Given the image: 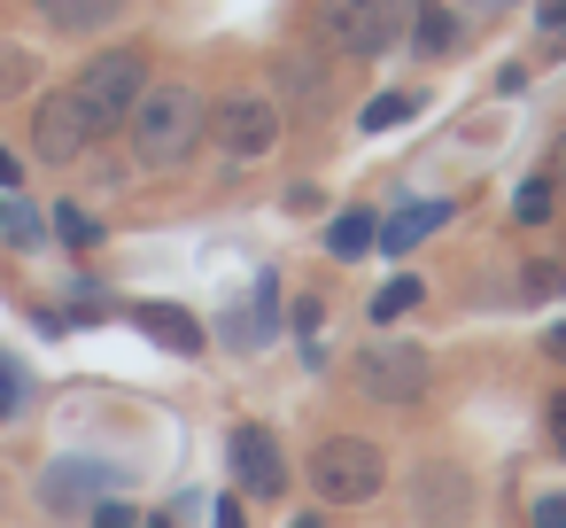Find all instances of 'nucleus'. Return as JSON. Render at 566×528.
<instances>
[{"instance_id": "f257e3e1", "label": "nucleus", "mask_w": 566, "mask_h": 528, "mask_svg": "<svg viewBox=\"0 0 566 528\" xmlns=\"http://www.w3.org/2000/svg\"><path fill=\"white\" fill-rule=\"evenodd\" d=\"M195 141H202V94L179 86V79H148L140 102H133V117H125L133 164L140 172H171V164L195 156Z\"/></svg>"}, {"instance_id": "f03ea898", "label": "nucleus", "mask_w": 566, "mask_h": 528, "mask_svg": "<svg viewBox=\"0 0 566 528\" xmlns=\"http://www.w3.org/2000/svg\"><path fill=\"white\" fill-rule=\"evenodd\" d=\"M140 86H148V63H140V48H102V55H94V63L71 79V94H78V110H86L94 141L125 133V117H133Z\"/></svg>"}, {"instance_id": "7ed1b4c3", "label": "nucleus", "mask_w": 566, "mask_h": 528, "mask_svg": "<svg viewBox=\"0 0 566 528\" xmlns=\"http://www.w3.org/2000/svg\"><path fill=\"white\" fill-rule=\"evenodd\" d=\"M380 482H388V451H380L373 435H326V443L311 451V489H318V505H365Z\"/></svg>"}, {"instance_id": "20e7f679", "label": "nucleus", "mask_w": 566, "mask_h": 528, "mask_svg": "<svg viewBox=\"0 0 566 528\" xmlns=\"http://www.w3.org/2000/svg\"><path fill=\"white\" fill-rule=\"evenodd\" d=\"M318 32L342 55H388L411 32V0H318Z\"/></svg>"}, {"instance_id": "39448f33", "label": "nucleus", "mask_w": 566, "mask_h": 528, "mask_svg": "<svg viewBox=\"0 0 566 528\" xmlns=\"http://www.w3.org/2000/svg\"><path fill=\"white\" fill-rule=\"evenodd\" d=\"M357 389L373 404H419L434 389V358L419 342H373V350H357Z\"/></svg>"}, {"instance_id": "423d86ee", "label": "nucleus", "mask_w": 566, "mask_h": 528, "mask_svg": "<svg viewBox=\"0 0 566 528\" xmlns=\"http://www.w3.org/2000/svg\"><path fill=\"white\" fill-rule=\"evenodd\" d=\"M210 133L233 164H264L280 148V110H272V94H226L210 110Z\"/></svg>"}, {"instance_id": "0eeeda50", "label": "nucleus", "mask_w": 566, "mask_h": 528, "mask_svg": "<svg viewBox=\"0 0 566 528\" xmlns=\"http://www.w3.org/2000/svg\"><path fill=\"white\" fill-rule=\"evenodd\" d=\"M32 148H40V164H78V156L94 148V125H86V110H78L71 86L32 110Z\"/></svg>"}, {"instance_id": "6e6552de", "label": "nucleus", "mask_w": 566, "mask_h": 528, "mask_svg": "<svg viewBox=\"0 0 566 528\" xmlns=\"http://www.w3.org/2000/svg\"><path fill=\"white\" fill-rule=\"evenodd\" d=\"M109 482H117V466H94V458H63V466H48L40 497H48V513L78 520V513H94V497H102Z\"/></svg>"}, {"instance_id": "1a4fd4ad", "label": "nucleus", "mask_w": 566, "mask_h": 528, "mask_svg": "<svg viewBox=\"0 0 566 528\" xmlns=\"http://www.w3.org/2000/svg\"><path fill=\"white\" fill-rule=\"evenodd\" d=\"M233 474H241L249 497H280V489H287V458H280V443H272L264 427H241V435H233Z\"/></svg>"}, {"instance_id": "9d476101", "label": "nucleus", "mask_w": 566, "mask_h": 528, "mask_svg": "<svg viewBox=\"0 0 566 528\" xmlns=\"http://www.w3.org/2000/svg\"><path fill=\"white\" fill-rule=\"evenodd\" d=\"M434 226H450V203H403V210H388V218H380V234H373V241H380L388 257H411Z\"/></svg>"}, {"instance_id": "9b49d317", "label": "nucleus", "mask_w": 566, "mask_h": 528, "mask_svg": "<svg viewBox=\"0 0 566 528\" xmlns=\"http://www.w3.org/2000/svg\"><path fill=\"white\" fill-rule=\"evenodd\" d=\"M133 327L148 334V342H164V350H179V358H202V327L179 311V303H140L133 311Z\"/></svg>"}, {"instance_id": "f8f14e48", "label": "nucleus", "mask_w": 566, "mask_h": 528, "mask_svg": "<svg viewBox=\"0 0 566 528\" xmlns=\"http://www.w3.org/2000/svg\"><path fill=\"white\" fill-rule=\"evenodd\" d=\"M40 17H48L55 32H102V24L125 17V0H40Z\"/></svg>"}, {"instance_id": "ddd939ff", "label": "nucleus", "mask_w": 566, "mask_h": 528, "mask_svg": "<svg viewBox=\"0 0 566 528\" xmlns=\"http://www.w3.org/2000/svg\"><path fill=\"white\" fill-rule=\"evenodd\" d=\"M419 55H450L458 48V17L450 9H411V32H403Z\"/></svg>"}, {"instance_id": "4468645a", "label": "nucleus", "mask_w": 566, "mask_h": 528, "mask_svg": "<svg viewBox=\"0 0 566 528\" xmlns=\"http://www.w3.org/2000/svg\"><path fill=\"white\" fill-rule=\"evenodd\" d=\"M0 241H9V249H40L48 241V218L24 195H9V203H0Z\"/></svg>"}, {"instance_id": "2eb2a0df", "label": "nucleus", "mask_w": 566, "mask_h": 528, "mask_svg": "<svg viewBox=\"0 0 566 528\" xmlns=\"http://www.w3.org/2000/svg\"><path fill=\"white\" fill-rule=\"evenodd\" d=\"M373 234H380V218H373V210H342V218L326 226V249H334V257H365V249H373Z\"/></svg>"}, {"instance_id": "dca6fc26", "label": "nucleus", "mask_w": 566, "mask_h": 528, "mask_svg": "<svg viewBox=\"0 0 566 528\" xmlns=\"http://www.w3.org/2000/svg\"><path fill=\"white\" fill-rule=\"evenodd\" d=\"M411 117H419V94H373L357 125L365 133H388V125H411Z\"/></svg>"}, {"instance_id": "f3484780", "label": "nucleus", "mask_w": 566, "mask_h": 528, "mask_svg": "<svg viewBox=\"0 0 566 528\" xmlns=\"http://www.w3.org/2000/svg\"><path fill=\"white\" fill-rule=\"evenodd\" d=\"M551 210H558V187H551V172H535V179L512 195V218H520V226H543Z\"/></svg>"}, {"instance_id": "a211bd4d", "label": "nucleus", "mask_w": 566, "mask_h": 528, "mask_svg": "<svg viewBox=\"0 0 566 528\" xmlns=\"http://www.w3.org/2000/svg\"><path fill=\"white\" fill-rule=\"evenodd\" d=\"M55 234H63L71 249H94V241H102V218L78 210V203H63V210H55Z\"/></svg>"}, {"instance_id": "6ab92c4d", "label": "nucleus", "mask_w": 566, "mask_h": 528, "mask_svg": "<svg viewBox=\"0 0 566 528\" xmlns=\"http://www.w3.org/2000/svg\"><path fill=\"white\" fill-rule=\"evenodd\" d=\"M411 303H419V280H411V272H403V280H388V288H380V296H373V327H388V319H403V311H411Z\"/></svg>"}, {"instance_id": "aec40b11", "label": "nucleus", "mask_w": 566, "mask_h": 528, "mask_svg": "<svg viewBox=\"0 0 566 528\" xmlns=\"http://www.w3.org/2000/svg\"><path fill=\"white\" fill-rule=\"evenodd\" d=\"M17 412H24V373H17L9 358H0V427H9Z\"/></svg>"}, {"instance_id": "412c9836", "label": "nucleus", "mask_w": 566, "mask_h": 528, "mask_svg": "<svg viewBox=\"0 0 566 528\" xmlns=\"http://www.w3.org/2000/svg\"><path fill=\"white\" fill-rule=\"evenodd\" d=\"M133 520H140L133 505H94V528H133Z\"/></svg>"}, {"instance_id": "4be33fe9", "label": "nucleus", "mask_w": 566, "mask_h": 528, "mask_svg": "<svg viewBox=\"0 0 566 528\" xmlns=\"http://www.w3.org/2000/svg\"><path fill=\"white\" fill-rule=\"evenodd\" d=\"M535 528H566V497H543L535 505Z\"/></svg>"}, {"instance_id": "5701e85b", "label": "nucleus", "mask_w": 566, "mask_h": 528, "mask_svg": "<svg viewBox=\"0 0 566 528\" xmlns=\"http://www.w3.org/2000/svg\"><path fill=\"white\" fill-rule=\"evenodd\" d=\"M551 443H558V458H566V389L551 396Z\"/></svg>"}, {"instance_id": "b1692460", "label": "nucleus", "mask_w": 566, "mask_h": 528, "mask_svg": "<svg viewBox=\"0 0 566 528\" xmlns=\"http://www.w3.org/2000/svg\"><path fill=\"white\" fill-rule=\"evenodd\" d=\"M543 32H551V40H566V0H543Z\"/></svg>"}, {"instance_id": "393cba45", "label": "nucleus", "mask_w": 566, "mask_h": 528, "mask_svg": "<svg viewBox=\"0 0 566 528\" xmlns=\"http://www.w3.org/2000/svg\"><path fill=\"white\" fill-rule=\"evenodd\" d=\"M551 187L566 195V133H558V148H551Z\"/></svg>"}, {"instance_id": "a878e982", "label": "nucleus", "mask_w": 566, "mask_h": 528, "mask_svg": "<svg viewBox=\"0 0 566 528\" xmlns=\"http://www.w3.org/2000/svg\"><path fill=\"white\" fill-rule=\"evenodd\" d=\"M17 179H24V164H17L9 148H0V187H9V195H17Z\"/></svg>"}, {"instance_id": "bb28decb", "label": "nucleus", "mask_w": 566, "mask_h": 528, "mask_svg": "<svg viewBox=\"0 0 566 528\" xmlns=\"http://www.w3.org/2000/svg\"><path fill=\"white\" fill-rule=\"evenodd\" d=\"M543 350H551V358L566 365V327H551V334H543Z\"/></svg>"}, {"instance_id": "cd10ccee", "label": "nucleus", "mask_w": 566, "mask_h": 528, "mask_svg": "<svg viewBox=\"0 0 566 528\" xmlns=\"http://www.w3.org/2000/svg\"><path fill=\"white\" fill-rule=\"evenodd\" d=\"M218 528H249V520H241V513H233V505H218Z\"/></svg>"}, {"instance_id": "c85d7f7f", "label": "nucleus", "mask_w": 566, "mask_h": 528, "mask_svg": "<svg viewBox=\"0 0 566 528\" xmlns=\"http://www.w3.org/2000/svg\"><path fill=\"white\" fill-rule=\"evenodd\" d=\"M295 528H326V520H318V513H303V520H295Z\"/></svg>"}, {"instance_id": "c756f323", "label": "nucleus", "mask_w": 566, "mask_h": 528, "mask_svg": "<svg viewBox=\"0 0 566 528\" xmlns=\"http://www.w3.org/2000/svg\"><path fill=\"white\" fill-rule=\"evenodd\" d=\"M140 528H171V520H140Z\"/></svg>"}]
</instances>
